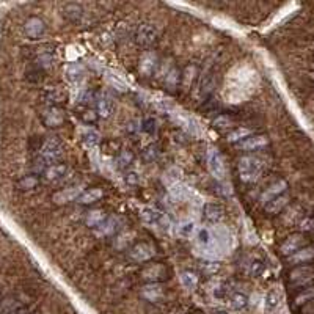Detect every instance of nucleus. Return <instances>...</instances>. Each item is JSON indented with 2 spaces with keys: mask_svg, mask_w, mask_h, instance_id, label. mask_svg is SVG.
Here are the masks:
<instances>
[{
  "mask_svg": "<svg viewBox=\"0 0 314 314\" xmlns=\"http://www.w3.org/2000/svg\"><path fill=\"white\" fill-rule=\"evenodd\" d=\"M63 156V143L57 139V137H49V139L43 143L41 150H39V159L38 162L51 166L54 165L60 157Z\"/></svg>",
  "mask_w": 314,
  "mask_h": 314,
  "instance_id": "nucleus-1",
  "label": "nucleus"
},
{
  "mask_svg": "<svg viewBox=\"0 0 314 314\" xmlns=\"http://www.w3.org/2000/svg\"><path fill=\"white\" fill-rule=\"evenodd\" d=\"M262 171V163L258 157L245 156L239 160V174L243 182H254Z\"/></svg>",
  "mask_w": 314,
  "mask_h": 314,
  "instance_id": "nucleus-2",
  "label": "nucleus"
},
{
  "mask_svg": "<svg viewBox=\"0 0 314 314\" xmlns=\"http://www.w3.org/2000/svg\"><path fill=\"white\" fill-rule=\"evenodd\" d=\"M208 168L212 173L214 178L217 179L227 178V165H225L223 157L217 150H211L208 153Z\"/></svg>",
  "mask_w": 314,
  "mask_h": 314,
  "instance_id": "nucleus-3",
  "label": "nucleus"
},
{
  "mask_svg": "<svg viewBox=\"0 0 314 314\" xmlns=\"http://www.w3.org/2000/svg\"><path fill=\"white\" fill-rule=\"evenodd\" d=\"M157 39V30L151 24H140L139 28L135 30V41L143 47L151 46Z\"/></svg>",
  "mask_w": 314,
  "mask_h": 314,
  "instance_id": "nucleus-4",
  "label": "nucleus"
},
{
  "mask_svg": "<svg viewBox=\"0 0 314 314\" xmlns=\"http://www.w3.org/2000/svg\"><path fill=\"white\" fill-rule=\"evenodd\" d=\"M140 219L151 225V227H157V228H163V230H168V227H165V223L168 225V220H165V215L162 212H159L154 208H145L140 212Z\"/></svg>",
  "mask_w": 314,
  "mask_h": 314,
  "instance_id": "nucleus-5",
  "label": "nucleus"
},
{
  "mask_svg": "<svg viewBox=\"0 0 314 314\" xmlns=\"http://www.w3.org/2000/svg\"><path fill=\"white\" fill-rule=\"evenodd\" d=\"M44 32H46V24L43 19H39L36 16L28 17L24 24V33L30 39H38L39 36L44 35Z\"/></svg>",
  "mask_w": 314,
  "mask_h": 314,
  "instance_id": "nucleus-6",
  "label": "nucleus"
},
{
  "mask_svg": "<svg viewBox=\"0 0 314 314\" xmlns=\"http://www.w3.org/2000/svg\"><path fill=\"white\" fill-rule=\"evenodd\" d=\"M289 280L292 284H307L314 280V267L313 266H299L289 273Z\"/></svg>",
  "mask_w": 314,
  "mask_h": 314,
  "instance_id": "nucleus-7",
  "label": "nucleus"
},
{
  "mask_svg": "<svg viewBox=\"0 0 314 314\" xmlns=\"http://www.w3.org/2000/svg\"><path fill=\"white\" fill-rule=\"evenodd\" d=\"M201 212H203V219L206 222H209V223H219L223 219V214H225L222 204L212 203V201L204 203Z\"/></svg>",
  "mask_w": 314,
  "mask_h": 314,
  "instance_id": "nucleus-8",
  "label": "nucleus"
},
{
  "mask_svg": "<svg viewBox=\"0 0 314 314\" xmlns=\"http://www.w3.org/2000/svg\"><path fill=\"white\" fill-rule=\"evenodd\" d=\"M154 247L150 243H146V242H142V243H137L135 247L131 248V258L137 262H145V261H148L154 256Z\"/></svg>",
  "mask_w": 314,
  "mask_h": 314,
  "instance_id": "nucleus-9",
  "label": "nucleus"
},
{
  "mask_svg": "<svg viewBox=\"0 0 314 314\" xmlns=\"http://www.w3.org/2000/svg\"><path fill=\"white\" fill-rule=\"evenodd\" d=\"M305 247V237L300 234H294L291 237H288L281 245V253L284 256H292L294 253H297Z\"/></svg>",
  "mask_w": 314,
  "mask_h": 314,
  "instance_id": "nucleus-10",
  "label": "nucleus"
},
{
  "mask_svg": "<svg viewBox=\"0 0 314 314\" xmlns=\"http://www.w3.org/2000/svg\"><path fill=\"white\" fill-rule=\"evenodd\" d=\"M80 195H82V189L80 187H68V189H63L60 192L54 193L52 201L55 204H66V203H70V201L77 200Z\"/></svg>",
  "mask_w": 314,
  "mask_h": 314,
  "instance_id": "nucleus-11",
  "label": "nucleus"
},
{
  "mask_svg": "<svg viewBox=\"0 0 314 314\" xmlns=\"http://www.w3.org/2000/svg\"><path fill=\"white\" fill-rule=\"evenodd\" d=\"M166 275V269L162 266V264H153V266H148L146 269L142 270V278L146 281H151L156 283L162 278H165Z\"/></svg>",
  "mask_w": 314,
  "mask_h": 314,
  "instance_id": "nucleus-12",
  "label": "nucleus"
},
{
  "mask_svg": "<svg viewBox=\"0 0 314 314\" xmlns=\"http://www.w3.org/2000/svg\"><path fill=\"white\" fill-rule=\"evenodd\" d=\"M288 189V182L286 181H278V182H275L272 184L270 187L267 190H264V193L261 195V201L264 204H267L269 201H272L273 198H277V196L283 195L284 192H286Z\"/></svg>",
  "mask_w": 314,
  "mask_h": 314,
  "instance_id": "nucleus-13",
  "label": "nucleus"
},
{
  "mask_svg": "<svg viewBox=\"0 0 314 314\" xmlns=\"http://www.w3.org/2000/svg\"><path fill=\"white\" fill-rule=\"evenodd\" d=\"M96 109H97V113H99L101 116L109 118L115 110V101L109 94H101L99 97H97Z\"/></svg>",
  "mask_w": 314,
  "mask_h": 314,
  "instance_id": "nucleus-14",
  "label": "nucleus"
},
{
  "mask_svg": "<svg viewBox=\"0 0 314 314\" xmlns=\"http://www.w3.org/2000/svg\"><path fill=\"white\" fill-rule=\"evenodd\" d=\"M280 302H281V294L277 289H270L266 294V297H264V311L267 314L275 313L280 307Z\"/></svg>",
  "mask_w": 314,
  "mask_h": 314,
  "instance_id": "nucleus-15",
  "label": "nucleus"
},
{
  "mask_svg": "<svg viewBox=\"0 0 314 314\" xmlns=\"http://www.w3.org/2000/svg\"><path fill=\"white\" fill-rule=\"evenodd\" d=\"M269 140L262 135H256V137H248L243 142L239 143V148L245 150V151H253V150H261L264 146H267Z\"/></svg>",
  "mask_w": 314,
  "mask_h": 314,
  "instance_id": "nucleus-16",
  "label": "nucleus"
},
{
  "mask_svg": "<svg viewBox=\"0 0 314 314\" xmlns=\"http://www.w3.org/2000/svg\"><path fill=\"white\" fill-rule=\"evenodd\" d=\"M68 173V165L66 163H54L51 166H47L44 170V179L46 181H57L62 179L63 176Z\"/></svg>",
  "mask_w": 314,
  "mask_h": 314,
  "instance_id": "nucleus-17",
  "label": "nucleus"
},
{
  "mask_svg": "<svg viewBox=\"0 0 314 314\" xmlns=\"http://www.w3.org/2000/svg\"><path fill=\"white\" fill-rule=\"evenodd\" d=\"M195 240L200 247L211 248L215 242V236L209 228H198V231H196V234H195Z\"/></svg>",
  "mask_w": 314,
  "mask_h": 314,
  "instance_id": "nucleus-18",
  "label": "nucleus"
},
{
  "mask_svg": "<svg viewBox=\"0 0 314 314\" xmlns=\"http://www.w3.org/2000/svg\"><path fill=\"white\" fill-rule=\"evenodd\" d=\"M230 305L233 310L236 311H240V310H245L248 307V296L245 292H240V291H234L230 294Z\"/></svg>",
  "mask_w": 314,
  "mask_h": 314,
  "instance_id": "nucleus-19",
  "label": "nucleus"
},
{
  "mask_svg": "<svg viewBox=\"0 0 314 314\" xmlns=\"http://www.w3.org/2000/svg\"><path fill=\"white\" fill-rule=\"evenodd\" d=\"M156 68H157V57L150 52L145 54L140 60V73L146 77H150L156 71Z\"/></svg>",
  "mask_w": 314,
  "mask_h": 314,
  "instance_id": "nucleus-20",
  "label": "nucleus"
},
{
  "mask_svg": "<svg viewBox=\"0 0 314 314\" xmlns=\"http://www.w3.org/2000/svg\"><path fill=\"white\" fill-rule=\"evenodd\" d=\"M288 203H289V196L283 193V195L277 196V198H273L272 201H269L266 204V211L269 214H273V215L275 214H280L288 206Z\"/></svg>",
  "mask_w": 314,
  "mask_h": 314,
  "instance_id": "nucleus-21",
  "label": "nucleus"
},
{
  "mask_svg": "<svg viewBox=\"0 0 314 314\" xmlns=\"http://www.w3.org/2000/svg\"><path fill=\"white\" fill-rule=\"evenodd\" d=\"M83 77H85V70H83V66L82 65H71V66H68V70H66V78H68V82L70 83H80L83 80Z\"/></svg>",
  "mask_w": 314,
  "mask_h": 314,
  "instance_id": "nucleus-22",
  "label": "nucleus"
},
{
  "mask_svg": "<svg viewBox=\"0 0 314 314\" xmlns=\"http://www.w3.org/2000/svg\"><path fill=\"white\" fill-rule=\"evenodd\" d=\"M313 258H314V247H303L297 253H294L292 256H289V262L291 264H302V262L311 261Z\"/></svg>",
  "mask_w": 314,
  "mask_h": 314,
  "instance_id": "nucleus-23",
  "label": "nucleus"
},
{
  "mask_svg": "<svg viewBox=\"0 0 314 314\" xmlns=\"http://www.w3.org/2000/svg\"><path fill=\"white\" fill-rule=\"evenodd\" d=\"M102 196H104V192L101 189H90V190L83 192L80 196H78L77 201L80 204H91V203L99 201Z\"/></svg>",
  "mask_w": 314,
  "mask_h": 314,
  "instance_id": "nucleus-24",
  "label": "nucleus"
},
{
  "mask_svg": "<svg viewBox=\"0 0 314 314\" xmlns=\"http://www.w3.org/2000/svg\"><path fill=\"white\" fill-rule=\"evenodd\" d=\"M44 123L49 127H55V126H60L63 123V115L58 109H49L44 113Z\"/></svg>",
  "mask_w": 314,
  "mask_h": 314,
  "instance_id": "nucleus-25",
  "label": "nucleus"
},
{
  "mask_svg": "<svg viewBox=\"0 0 314 314\" xmlns=\"http://www.w3.org/2000/svg\"><path fill=\"white\" fill-rule=\"evenodd\" d=\"M196 231H198V228H196L195 222H192V220L182 222V223H179V225H178V234L181 236V237H184V239L195 237Z\"/></svg>",
  "mask_w": 314,
  "mask_h": 314,
  "instance_id": "nucleus-26",
  "label": "nucleus"
},
{
  "mask_svg": "<svg viewBox=\"0 0 314 314\" xmlns=\"http://www.w3.org/2000/svg\"><path fill=\"white\" fill-rule=\"evenodd\" d=\"M107 219V215L104 211H99V209H96V211H91L90 214L86 215V225L90 228H99L101 225L104 223V220Z\"/></svg>",
  "mask_w": 314,
  "mask_h": 314,
  "instance_id": "nucleus-27",
  "label": "nucleus"
},
{
  "mask_svg": "<svg viewBox=\"0 0 314 314\" xmlns=\"http://www.w3.org/2000/svg\"><path fill=\"white\" fill-rule=\"evenodd\" d=\"M179 278H181L182 286L187 289V291H193L196 288V284H198V277H196V275L193 272H190V270L181 272Z\"/></svg>",
  "mask_w": 314,
  "mask_h": 314,
  "instance_id": "nucleus-28",
  "label": "nucleus"
},
{
  "mask_svg": "<svg viewBox=\"0 0 314 314\" xmlns=\"http://www.w3.org/2000/svg\"><path fill=\"white\" fill-rule=\"evenodd\" d=\"M142 294H143V297L148 299L150 302H157L159 299H162V296H163L162 288L157 286V284H150V286L143 288Z\"/></svg>",
  "mask_w": 314,
  "mask_h": 314,
  "instance_id": "nucleus-29",
  "label": "nucleus"
},
{
  "mask_svg": "<svg viewBox=\"0 0 314 314\" xmlns=\"http://www.w3.org/2000/svg\"><path fill=\"white\" fill-rule=\"evenodd\" d=\"M116 225H118V219L107 217L101 227L97 228V233H99V234H112V233L116 231Z\"/></svg>",
  "mask_w": 314,
  "mask_h": 314,
  "instance_id": "nucleus-30",
  "label": "nucleus"
},
{
  "mask_svg": "<svg viewBox=\"0 0 314 314\" xmlns=\"http://www.w3.org/2000/svg\"><path fill=\"white\" fill-rule=\"evenodd\" d=\"M38 182H39V179L36 178V176H33V174H30V176H24L22 179H19L17 187L21 189V190H32V189L36 187Z\"/></svg>",
  "mask_w": 314,
  "mask_h": 314,
  "instance_id": "nucleus-31",
  "label": "nucleus"
},
{
  "mask_svg": "<svg viewBox=\"0 0 314 314\" xmlns=\"http://www.w3.org/2000/svg\"><path fill=\"white\" fill-rule=\"evenodd\" d=\"M99 139H101L99 132L94 131V129H86L83 132V142L90 146V148H94V146L99 143Z\"/></svg>",
  "mask_w": 314,
  "mask_h": 314,
  "instance_id": "nucleus-32",
  "label": "nucleus"
},
{
  "mask_svg": "<svg viewBox=\"0 0 314 314\" xmlns=\"http://www.w3.org/2000/svg\"><path fill=\"white\" fill-rule=\"evenodd\" d=\"M251 134L250 129H243V127H239L233 132L228 134V142H243L245 139H248V135Z\"/></svg>",
  "mask_w": 314,
  "mask_h": 314,
  "instance_id": "nucleus-33",
  "label": "nucleus"
},
{
  "mask_svg": "<svg viewBox=\"0 0 314 314\" xmlns=\"http://www.w3.org/2000/svg\"><path fill=\"white\" fill-rule=\"evenodd\" d=\"M311 300H314V288H310L307 291H303L302 294L296 297V305L299 307H305L307 303H310Z\"/></svg>",
  "mask_w": 314,
  "mask_h": 314,
  "instance_id": "nucleus-34",
  "label": "nucleus"
},
{
  "mask_svg": "<svg viewBox=\"0 0 314 314\" xmlns=\"http://www.w3.org/2000/svg\"><path fill=\"white\" fill-rule=\"evenodd\" d=\"M65 16L70 17L71 21H77V19H80L82 16V8L78 5H68L65 8Z\"/></svg>",
  "mask_w": 314,
  "mask_h": 314,
  "instance_id": "nucleus-35",
  "label": "nucleus"
},
{
  "mask_svg": "<svg viewBox=\"0 0 314 314\" xmlns=\"http://www.w3.org/2000/svg\"><path fill=\"white\" fill-rule=\"evenodd\" d=\"M264 264L261 261H253L250 264V267H248V273L251 275V277H261V275L264 273Z\"/></svg>",
  "mask_w": 314,
  "mask_h": 314,
  "instance_id": "nucleus-36",
  "label": "nucleus"
},
{
  "mask_svg": "<svg viewBox=\"0 0 314 314\" xmlns=\"http://www.w3.org/2000/svg\"><path fill=\"white\" fill-rule=\"evenodd\" d=\"M212 85H214V77L211 74H206L203 77V82H201V91L209 93L212 90Z\"/></svg>",
  "mask_w": 314,
  "mask_h": 314,
  "instance_id": "nucleus-37",
  "label": "nucleus"
},
{
  "mask_svg": "<svg viewBox=\"0 0 314 314\" xmlns=\"http://www.w3.org/2000/svg\"><path fill=\"white\" fill-rule=\"evenodd\" d=\"M219 269H220V262H215V261L203 262V266H201V270L204 273H214V272H217Z\"/></svg>",
  "mask_w": 314,
  "mask_h": 314,
  "instance_id": "nucleus-38",
  "label": "nucleus"
},
{
  "mask_svg": "<svg viewBox=\"0 0 314 314\" xmlns=\"http://www.w3.org/2000/svg\"><path fill=\"white\" fill-rule=\"evenodd\" d=\"M178 82H179V76H178V71L176 70H171L170 73H168V76H166V83H168L170 86H171V90L173 88L178 85Z\"/></svg>",
  "mask_w": 314,
  "mask_h": 314,
  "instance_id": "nucleus-39",
  "label": "nucleus"
},
{
  "mask_svg": "<svg viewBox=\"0 0 314 314\" xmlns=\"http://www.w3.org/2000/svg\"><path fill=\"white\" fill-rule=\"evenodd\" d=\"M171 193L176 196V198H184V196L187 195L189 192H187V189H185V187H182V185H178V184H176L174 187L171 189Z\"/></svg>",
  "mask_w": 314,
  "mask_h": 314,
  "instance_id": "nucleus-40",
  "label": "nucleus"
},
{
  "mask_svg": "<svg viewBox=\"0 0 314 314\" xmlns=\"http://www.w3.org/2000/svg\"><path fill=\"white\" fill-rule=\"evenodd\" d=\"M227 296H228V289L225 288V286H219V288H215V291H214V297H215V299L223 300Z\"/></svg>",
  "mask_w": 314,
  "mask_h": 314,
  "instance_id": "nucleus-41",
  "label": "nucleus"
},
{
  "mask_svg": "<svg viewBox=\"0 0 314 314\" xmlns=\"http://www.w3.org/2000/svg\"><path fill=\"white\" fill-rule=\"evenodd\" d=\"M302 230L303 231H314V219H307L302 222Z\"/></svg>",
  "mask_w": 314,
  "mask_h": 314,
  "instance_id": "nucleus-42",
  "label": "nucleus"
},
{
  "mask_svg": "<svg viewBox=\"0 0 314 314\" xmlns=\"http://www.w3.org/2000/svg\"><path fill=\"white\" fill-rule=\"evenodd\" d=\"M303 314H314V300H311L310 303H307L305 307H303Z\"/></svg>",
  "mask_w": 314,
  "mask_h": 314,
  "instance_id": "nucleus-43",
  "label": "nucleus"
},
{
  "mask_svg": "<svg viewBox=\"0 0 314 314\" xmlns=\"http://www.w3.org/2000/svg\"><path fill=\"white\" fill-rule=\"evenodd\" d=\"M214 124H215V127H217V126L219 127H225V126L230 124V120H227V118H220V120H217Z\"/></svg>",
  "mask_w": 314,
  "mask_h": 314,
  "instance_id": "nucleus-44",
  "label": "nucleus"
},
{
  "mask_svg": "<svg viewBox=\"0 0 314 314\" xmlns=\"http://www.w3.org/2000/svg\"><path fill=\"white\" fill-rule=\"evenodd\" d=\"M215 314H230V313H227V311H223V310H220V311H215Z\"/></svg>",
  "mask_w": 314,
  "mask_h": 314,
  "instance_id": "nucleus-45",
  "label": "nucleus"
},
{
  "mask_svg": "<svg viewBox=\"0 0 314 314\" xmlns=\"http://www.w3.org/2000/svg\"><path fill=\"white\" fill-rule=\"evenodd\" d=\"M13 314H25V313H24V311H21V310H17V311H14Z\"/></svg>",
  "mask_w": 314,
  "mask_h": 314,
  "instance_id": "nucleus-46",
  "label": "nucleus"
}]
</instances>
